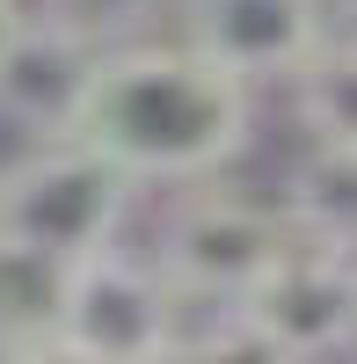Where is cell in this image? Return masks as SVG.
<instances>
[{"label": "cell", "instance_id": "obj_7", "mask_svg": "<svg viewBox=\"0 0 357 364\" xmlns=\"http://www.w3.org/2000/svg\"><path fill=\"white\" fill-rule=\"evenodd\" d=\"M87 73H95V44H80L73 29L29 15L15 51L0 58V117H15V124L44 132V139H66Z\"/></svg>", "mask_w": 357, "mask_h": 364}, {"label": "cell", "instance_id": "obj_3", "mask_svg": "<svg viewBox=\"0 0 357 364\" xmlns=\"http://www.w3.org/2000/svg\"><path fill=\"white\" fill-rule=\"evenodd\" d=\"M124 211H132V182L73 139H44L37 154L0 168V240H15V248L80 262L95 248H117Z\"/></svg>", "mask_w": 357, "mask_h": 364}, {"label": "cell", "instance_id": "obj_6", "mask_svg": "<svg viewBox=\"0 0 357 364\" xmlns=\"http://www.w3.org/2000/svg\"><path fill=\"white\" fill-rule=\"evenodd\" d=\"M329 37V0H190L183 44L241 87L292 80Z\"/></svg>", "mask_w": 357, "mask_h": 364}, {"label": "cell", "instance_id": "obj_14", "mask_svg": "<svg viewBox=\"0 0 357 364\" xmlns=\"http://www.w3.org/2000/svg\"><path fill=\"white\" fill-rule=\"evenodd\" d=\"M343 15H350V29H357V0H343Z\"/></svg>", "mask_w": 357, "mask_h": 364}, {"label": "cell", "instance_id": "obj_4", "mask_svg": "<svg viewBox=\"0 0 357 364\" xmlns=\"http://www.w3.org/2000/svg\"><path fill=\"white\" fill-rule=\"evenodd\" d=\"M58 343L95 364H168V350L183 343V306L154 262L124 248H95L66 269Z\"/></svg>", "mask_w": 357, "mask_h": 364}, {"label": "cell", "instance_id": "obj_2", "mask_svg": "<svg viewBox=\"0 0 357 364\" xmlns=\"http://www.w3.org/2000/svg\"><path fill=\"white\" fill-rule=\"evenodd\" d=\"M292 219L270 197H241V190H190L175 204V219L154 248V269L168 277L175 299H204L212 314L241 306V299L292 255Z\"/></svg>", "mask_w": 357, "mask_h": 364}, {"label": "cell", "instance_id": "obj_5", "mask_svg": "<svg viewBox=\"0 0 357 364\" xmlns=\"http://www.w3.org/2000/svg\"><path fill=\"white\" fill-rule=\"evenodd\" d=\"M233 314H248L262 336H270L277 350H292L299 364L336 357V350L357 343V255L292 240V255H284Z\"/></svg>", "mask_w": 357, "mask_h": 364}, {"label": "cell", "instance_id": "obj_1", "mask_svg": "<svg viewBox=\"0 0 357 364\" xmlns=\"http://www.w3.org/2000/svg\"><path fill=\"white\" fill-rule=\"evenodd\" d=\"M73 146L110 161L132 182H219V168L248 146V87L175 44H110L95 51L80 102H73Z\"/></svg>", "mask_w": 357, "mask_h": 364}, {"label": "cell", "instance_id": "obj_8", "mask_svg": "<svg viewBox=\"0 0 357 364\" xmlns=\"http://www.w3.org/2000/svg\"><path fill=\"white\" fill-rule=\"evenodd\" d=\"M66 269H73V262L0 240V357H15V350H29V343H51V336H58Z\"/></svg>", "mask_w": 357, "mask_h": 364}, {"label": "cell", "instance_id": "obj_12", "mask_svg": "<svg viewBox=\"0 0 357 364\" xmlns=\"http://www.w3.org/2000/svg\"><path fill=\"white\" fill-rule=\"evenodd\" d=\"M0 364H95V357H80V350H66V343H29V350H15V357H0Z\"/></svg>", "mask_w": 357, "mask_h": 364}, {"label": "cell", "instance_id": "obj_13", "mask_svg": "<svg viewBox=\"0 0 357 364\" xmlns=\"http://www.w3.org/2000/svg\"><path fill=\"white\" fill-rule=\"evenodd\" d=\"M22 22H29V8H22V0H0V58L15 51V37H22Z\"/></svg>", "mask_w": 357, "mask_h": 364}, {"label": "cell", "instance_id": "obj_9", "mask_svg": "<svg viewBox=\"0 0 357 364\" xmlns=\"http://www.w3.org/2000/svg\"><path fill=\"white\" fill-rule=\"evenodd\" d=\"M277 204H284V219H292L299 240L357 255V154H329V146H314V161L292 175V190H284Z\"/></svg>", "mask_w": 357, "mask_h": 364}, {"label": "cell", "instance_id": "obj_10", "mask_svg": "<svg viewBox=\"0 0 357 364\" xmlns=\"http://www.w3.org/2000/svg\"><path fill=\"white\" fill-rule=\"evenodd\" d=\"M292 95H299V124L314 132V146L357 154V29L321 37V51L292 73Z\"/></svg>", "mask_w": 357, "mask_h": 364}, {"label": "cell", "instance_id": "obj_11", "mask_svg": "<svg viewBox=\"0 0 357 364\" xmlns=\"http://www.w3.org/2000/svg\"><path fill=\"white\" fill-rule=\"evenodd\" d=\"M168 364H299V357L277 350L248 314H233V306H226V314H212V321L183 328V343L168 350Z\"/></svg>", "mask_w": 357, "mask_h": 364}]
</instances>
